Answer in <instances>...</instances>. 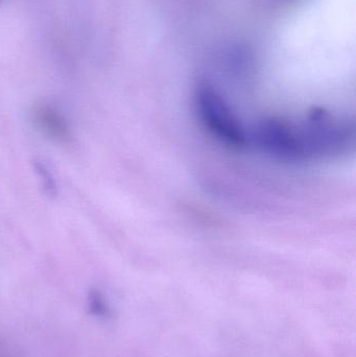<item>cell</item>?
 <instances>
[{"mask_svg": "<svg viewBox=\"0 0 356 357\" xmlns=\"http://www.w3.org/2000/svg\"><path fill=\"white\" fill-rule=\"evenodd\" d=\"M196 106L203 125L222 144L232 149L248 146L249 132L215 88L201 86L196 94Z\"/></svg>", "mask_w": 356, "mask_h": 357, "instance_id": "1", "label": "cell"}, {"mask_svg": "<svg viewBox=\"0 0 356 357\" xmlns=\"http://www.w3.org/2000/svg\"><path fill=\"white\" fill-rule=\"evenodd\" d=\"M36 128L50 139L66 144L71 139V129L64 115L49 104L36 105L31 111Z\"/></svg>", "mask_w": 356, "mask_h": 357, "instance_id": "2", "label": "cell"}, {"mask_svg": "<svg viewBox=\"0 0 356 357\" xmlns=\"http://www.w3.org/2000/svg\"><path fill=\"white\" fill-rule=\"evenodd\" d=\"M89 310L98 318H106L110 314L108 302L98 289H92L89 294Z\"/></svg>", "mask_w": 356, "mask_h": 357, "instance_id": "3", "label": "cell"}, {"mask_svg": "<svg viewBox=\"0 0 356 357\" xmlns=\"http://www.w3.org/2000/svg\"><path fill=\"white\" fill-rule=\"evenodd\" d=\"M35 167L36 169H37L40 177L42 178V181H43L44 188H45L46 192L49 195H56V183H54V178H52L49 169H48L47 167L41 162H36Z\"/></svg>", "mask_w": 356, "mask_h": 357, "instance_id": "4", "label": "cell"}]
</instances>
